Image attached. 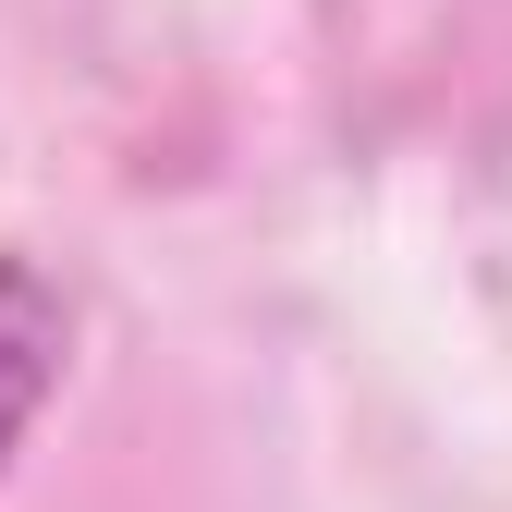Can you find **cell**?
Segmentation results:
<instances>
[{
	"label": "cell",
	"instance_id": "1",
	"mask_svg": "<svg viewBox=\"0 0 512 512\" xmlns=\"http://www.w3.org/2000/svg\"><path fill=\"white\" fill-rule=\"evenodd\" d=\"M61 354H74V305L37 256H0V464L37 427V403L61 391Z\"/></svg>",
	"mask_w": 512,
	"mask_h": 512
}]
</instances>
